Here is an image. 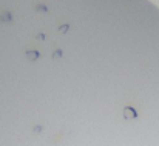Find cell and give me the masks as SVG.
I'll return each instance as SVG.
<instances>
[{"mask_svg":"<svg viewBox=\"0 0 159 146\" xmlns=\"http://www.w3.org/2000/svg\"><path fill=\"white\" fill-rule=\"evenodd\" d=\"M124 117H125V118H128V120H130V118H136V117H138V112H136L133 108H130V106H128V108H125V109H124Z\"/></svg>","mask_w":159,"mask_h":146,"instance_id":"6da1fadb","label":"cell"}]
</instances>
